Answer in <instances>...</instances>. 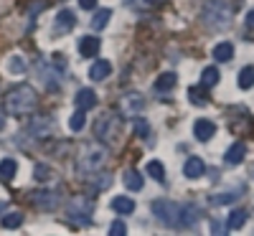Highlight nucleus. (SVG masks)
<instances>
[{
    "instance_id": "nucleus-1",
    "label": "nucleus",
    "mask_w": 254,
    "mask_h": 236,
    "mask_svg": "<svg viewBox=\"0 0 254 236\" xmlns=\"http://www.w3.org/2000/svg\"><path fill=\"white\" fill-rule=\"evenodd\" d=\"M36 104H38V97H36V89L31 87V84H18V87H13L3 99L5 112L13 115V117L31 115L36 110Z\"/></svg>"
},
{
    "instance_id": "nucleus-2",
    "label": "nucleus",
    "mask_w": 254,
    "mask_h": 236,
    "mask_svg": "<svg viewBox=\"0 0 254 236\" xmlns=\"http://www.w3.org/2000/svg\"><path fill=\"white\" fill-rule=\"evenodd\" d=\"M231 13H234V8L226 0H211L203 8V23L208 28H226L231 23Z\"/></svg>"
},
{
    "instance_id": "nucleus-3",
    "label": "nucleus",
    "mask_w": 254,
    "mask_h": 236,
    "mask_svg": "<svg viewBox=\"0 0 254 236\" xmlns=\"http://www.w3.org/2000/svg\"><path fill=\"white\" fill-rule=\"evenodd\" d=\"M104 160H107V150H104L102 145H84L81 153H79V160H76V168L81 170V173H94V170H99L104 165Z\"/></svg>"
},
{
    "instance_id": "nucleus-4",
    "label": "nucleus",
    "mask_w": 254,
    "mask_h": 236,
    "mask_svg": "<svg viewBox=\"0 0 254 236\" xmlns=\"http://www.w3.org/2000/svg\"><path fill=\"white\" fill-rule=\"evenodd\" d=\"M120 130H122V122L117 115L107 112V115H102L94 124V135L104 142V145H112L117 137H120Z\"/></svg>"
},
{
    "instance_id": "nucleus-5",
    "label": "nucleus",
    "mask_w": 254,
    "mask_h": 236,
    "mask_svg": "<svg viewBox=\"0 0 254 236\" xmlns=\"http://www.w3.org/2000/svg\"><path fill=\"white\" fill-rule=\"evenodd\" d=\"M153 213L165 226H178L181 221V206L173 201H153Z\"/></svg>"
},
{
    "instance_id": "nucleus-6",
    "label": "nucleus",
    "mask_w": 254,
    "mask_h": 236,
    "mask_svg": "<svg viewBox=\"0 0 254 236\" xmlns=\"http://www.w3.org/2000/svg\"><path fill=\"white\" fill-rule=\"evenodd\" d=\"M201 216H203V211H201L198 206L186 203V206H181V221H178V226H183V229H193V226L198 224Z\"/></svg>"
},
{
    "instance_id": "nucleus-7",
    "label": "nucleus",
    "mask_w": 254,
    "mask_h": 236,
    "mask_svg": "<svg viewBox=\"0 0 254 236\" xmlns=\"http://www.w3.org/2000/svg\"><path fill=\"white\" fill-rule=\"evenodd\" d=\"M59 196L54 190H36V193H31V201L38 206V208H44V211H51V208H56V201Z\"/></svg>"
},
{
    "instance_id": "nucleus-8",
    "label": "nucleus",
    "mask_w": 254,
    "mask_h": 236,
    "mask_svg": "<svg viewBox=\"0 0 254 236\" xmlns=\"http://www.w3.org/2000/svg\"><path fill=\"white\" fill-rule=\"evenodd\" d=\"M99 46H102V41H99L97 36H81V41H79V54H81L84 59H94V56L99 54Z\"/></svg>"
},
{
    "instance_id": "nucleus-9",
    "label": "nucleus",
    "mask_w": 254,
    "mask_h": 236,
    "mask_svg": "<svg viewBox=\"0 0 254 236\" xmlns=\"http://www.w3.org/2000/svg\"><path fill=\"white\" fill-rule=\"evenodd\" d=\"M193 135H196V140L208 142L211 137L216 135V124L211 122V119H196V124H193Z\"/></svg>"
},
{
    "instance_id": "nucleus-10",
    "label": "nucleus",
    "mask_w": 254,
    "mask_h": 236,
    "mask_svg": "<svg viewBox=\"0 0 254 236\" xmlns=\"http://www.w3.org/2000/svg\"><path fill=\"white\" fill-rule=\"evenodd\" d=\"M203 173H206V163H203L201 158H188V160H186V165H183V176H186V178L196 180V178H201Z\"/></svg>"
},
{
    "instance_id": "nucleus-11",
    "label": "nucleus",
    "mask_w": 254,
    "mask_h": 236,
    "mask_svg": "<svg viewBox=\"0 0 254 236\" xmlns=\"http://www.w3.org/2000/svg\"><path fill=\"white\" fill-rule=\"evenodd\" d=\"M110 71H112V63H110L107 59H97L92 66H89V79L102 81V79H107V76H110Z\"/></svg>"
},
{
    "instance_id": "nucleus-12",
    "label": "nucleus",
    "mask_w": 254,
    "mask_h": 236,
    "mask_svg": "<svg viewBox=\"0 0 254 236\" xmlns=\"http://www.w3.org/2000/svg\"><path fill=\"white\" fill-rule=\"evenodd\" d=\"M94 104H97L94 89H79V94H76V110L89 112V110H94Z\"/></svg>"
},
{
    "instance_id": "nucleus-13",
    "label": "nucleus",
    "mask_w": 254,
    "mask_h": 236,
    "mask_svg": "<svg viewBox=\"0 0 254 236\" xmlns=\"http://www.w3.org/2000/svg\"><path fill=\"white\" fill-rule=\"evenodd\" d=\"M244 155H247V145H244V142H234V145L226 150L224 160H226L229 165H239V163H244Z\"/></svg>"
},
{
    "instance_id": "nucleus-14",
    "label": "nucleus",
    "mask_w": 254,
    "mask_h": 236,
    "mask_svg": "<svg viewBox=\"0 0 254 236\" xmlns=\"http://www.w3.org/2000/svg\"><path fill=\"white\" fill-rule=\"evenodd\" d=\"M28 132H31L33 137H49V135L54 132V124H51L46 117H41V119H33V122H31Z\"/></svg>"
},
{
    "instance_id": "nucleus-15",
    "label": "nucleus",
    "mask_w": 254,
    "mask_h": 236,
    "mask_svg": "<svg viewBox=\"0 0 254 236\" xmlns=\"http://www.w3.org/2000/svg\"><path fill=\"white\" fill-rule=\"evenodd\" d=\"M112 211L120 213V216H127V213L135 211V201L127 198V196H115L112 198Z\"/></svg>"
},
{
    "instance_id": "nucleus-16",
    "label": "nucleus",
    "mask_w": 254,
    "mask_h": 236,
    "mask_svg": "<svg viewBox=\"0 0 254 236\" xmlns=\"http://www.w3.org/2000/svg\"><path fill=\"white\" fill-rule=\"evenodd\" d=\"M211 54H214L216 61L224 63V61H231V59H234V46H231L229 41H221V44L214 46V51H211Z\"/></svg>"
},
{
    "instance_id": "nucleus-17",
    "label": "nucleus",
    "mask_w": 254,
    "mask_h": 236,
    "mask_svg": "<svg viewBox=\"0 0 254 236\" xmlns=\"http://www.w3.org/2000/svg\"><path fill=\"white\" fill-rule=\"evenodd\" d=\"M176 84H178V76H176L173 71H165V74H160V76L155 79V89H158V92H171Z\"/></svg>"
},
{
    "instance_id": "nucleus-18",
    "label": "nucleus",
    "mask_w": 254,
    "mask_h": 236,
    "mask_svg": "<svg viewBox=\"0 0 254 236\" xmlns=\"http://www.w3.org/2000/svg\"><path fill=\"white\" fill-rule=\"evenodd\" d=\"M142 97L140 94H127L125 99H122V110L127 112V115H135V112H140L142 110Z\"/></svg>"
},
{
    "instance_id": "nucleus-19",
    "label": "nucleus",
    "mask_w": 254,
    "mask_h": 236,
    "mask_svg": "<svg viewBox=\"0 0 254 236\" xmlns=\"http://www.w3.org/2000/svg\"><path fill=\"white\" fill-rule=\"evenodd\" d=\"M15 173H18V163L13 158H5L3 163H0V178H3L5 183H10L15 178Z\"/></svg>"
},
{
    "instance_id": "nucleus-20",
    "label": "nucleus",
    "mask_w": 254,
    "mask_h": 236,
    "mask_svg": "<svg viewBox=\"0 0 254 236\" xmlns=\"http://www.w3.org/2000/svg\"><path fill=\"white\" fill-rule=\"evenodd\" d=\"M122 180H125V185L130 188V190H142V176L137 173V170H125V176H122Z\"/></svg>"
},
{
    "instance_id": "nucleus-21",
    "label": "nucleus",
    "mask_w": 254,
    "mask_h": 236,
    "mask_svg": "<svg viewBox=\"0 0 254 236\" xmlns=\"http://www.w3.org/2000/svg\"><path fill=\"white\" fill-rule=\"evenodd\" d=\"M74 26H76V15H74L71 10H61L59 18H56V28H59V31H69V28H74Z\"/></svg>"
},
{
    "instance_id": "nucleus-22",
    "label": "nucleus",
    "mask_w": 254,
    "mask_h": 236,
    "mask_svg": "<svg viewBox=\"0 0 254 236\" xmlns=\"http://www.w3.org/2000/svg\"><path fill=\"white\" fill-rule=\"evenodd\" d=\"M110 18H112V10H110V8L97 10V13H94V18H92V28H94V31H102L104 26L110 23Z\"/></svg>"
},
{
    "instance_id": "nucleus-23",
    "label": "nucleus",
    "mask_w": 254,
    "mask_h": 236,
    "mask_svg": "<svg viewBox=\"0 0 254 236\" xmlns=\"http://www.w3.org/2000/svg\"><path fill=\"white\" fill-rule=\"evenodd\" d=\"M244 221H247V211H244V208H237V211H231L226 229H229V231H237V229L244 226Z\"/></svg>"
},
{
    "instance_id": "nucleus-24",
    "label": "nucleus",
    "mask_w": 254,
    "mask_h": 236,
    "mask_svg": "<svg viewBox=\"0 0 254 236\" xmlns=\"http://www.w3.org/2000/svg\"><path fill=\"white\" fill-rule=\"evenodd\" d=\"M219 79H221V74H219V69H216V66H206V69H203V74H201V87H206V89H208V87H214V84H216Z\"/></svg>"
},
{
    "instance_id": "nucleus-25",
    "label": "nucleus",
    "mask_w": 254,
    "mask_h": 236,
    "mask_svg": "<svg viewBox=\"0 0 254 236\" xmlns=\"http://www.w3.org/2000/svg\"><path fill=\"white\" fill-rule=\"evenodd\" d=\"M147 176L155 178L158 183H165V168H163V163L160 160H150V163H147Z\"/></svg>"
},
{
    "instance_id": "nucleus-26",
    "label": "nucleus",
    "mask_w": 254,
    "mask_h": 236,
    "mask_svg": "<svg viewBox=\"0 0 254 236\" xmlns=\"http://www.w3.org/2000/svg\"><path fill=\"white\" fill-rule=\"evenodd\" d=\"M254 87V66H244L239 71V89H252Z\"/></svg>"
},
{
    "instance_id": "nucleus-27",
    "label": "nucleus",
    "mask_w": 254,
    "mask_h": 236,
    "mask_svg": "<svg viewBox=\"0 0 254 236\" xmlns=\"http://www.w3.org/2000/svg\"><path fill=\"white\" fill-rule=\"evenodd\" d=\"M0 224H3V229H18L20 224H23V213H20V211L5 213V216H3V221H0Z\"/></svg>"
},
{
    "instance_id": "nucleus-28",
    "label": "nucleus",
    "mask_w": 254,
    "mask_h": 236,
    "mask_svg": "<svg viewBox=\"0 0 254 236\" xmlns=\"http://www.w3.org/2000/svg\"><path fill=\"white\" fill-rule=\"evenodd\" d=\"M84 124H87V112L76 110V112L71 115V119H69V127H71L74 132H79V130H84Z\"/></svg>"
},
{
    "instance_id": "nucleus-29",
    "label": "nucleus",
    "mask_w": 254,
    "mask_h": 236,
    "mask_svg": "<svg viewBox=\"0 0 254 236\" xmlns=\"http://www.w3.org/2000/svg\"><path fill=\"white\" fill-rule=\"evenodd\" d=\"M203 89H206V87H190V89H188V97H190V102H193V104H198V107L208 104V97L203 94Z\"/></svg>"
},
{
    "instance_id": "nucleus-30",
    "label": "nucleus",
    "mask_w": 254,
    "mask_h": 236,
    "mask_svg": "<svg viewBox=\"0 0 254 236\" xmlns=\"http://www.w3.org/2000/svg\"><path fill=\"white\" fill-rule=\"evenodd\" d=\"M89 211H92V201H87V198H76L69 206V213H89Z\"/></svg>"
},
{
    "instance_id": "nucleus-31",
    "label": "nucleus",
    "mask_w": 254,
    "mask_h": 236,
    "mask_svg": "<svg viewBox=\"0 0 254 236\" xmlns=\"http://www.w3.org/2000/svg\"><path fill=\"white\" fill-rule=\"evenodd\" d=\"M135 135L140 140H147V135H150V127H147V122L142 117H135Z\"/></svg>"
},
{
    "instance_id": "nucleus-32",
    "label": "nucleus",
    "mask_w": 254,
    "mask_h": 236,
    "mask_svg": "<svg viewBox=\"0 0 254 236\" xmlns=\"http://www.w3.org/2000/svg\"><path fill=\"white\" fill-rule=\"evenodd\" d=\"M234 201V193H216L214 198H211V203H216V206H226Z\"/></svg>"
},
{
    "instance_id": "nucleus-33",
    "label": "nucleus",
    "mask_w": 254,
    "mask_h": 236,
    "mask_svg": "<svg viewBox=\"0 0 254 236\" xmlns=\"http://www.w3.org/2000/svg\"><path fill=\"white\" fill-rule=\"evenodd\" d=\"M8 69H10V71H15V74H20V71L26 69V63H23V59H20V56H13V61L8 63Z\"/></svg>"
},
{
    "instance_id": "nucleus-34",
    "label": "nucleus",
    "mask_w": 254,
    "mask_h": 236,
    "mask_svg": "<svg viewBox=\"0 0 254 236\" xmlns=\"http://www.w3.org/2000/svg\"><path fill=\"white\" fill-rule=\"evenodd\" d=\"M127 234V226L122 224V221H115L112 226H110V236H125Z\"/></svg>"
},
{
    "instance_id": "nucleus-35",
    "label": "nucleus",
    "mask_w": 254,
    "mask_h": 236,
    "mask_svg": "<svg viewBox=\"0 0 254 236\" xmlns=\"http://www.w3.org/2000/svg\"><path fill=\"white\" fill-rule=\"evenodd\" d=\"M79 5H81L84 10H92V8L97 5V0H79Z\"/></svg>"
},
{
    "instance_id": "nucleus-36",
    "label": "nucleus",
    "mask_w": 254,
    "mask_h": 236,
    "mask_svg": "<svg viewBox=\"0 0 254 236\" xmlns=\"http://www.w3.org/2000/svg\"><path fill=\"white\" fill-rule=\"evenodd\" d=\"M247 26L254 28V10H249V15H247Z\"/></svg>"
},
{
    "instance_id": "nucleus-37",
    "label": "nucleus",
    "mask_w": 254,
    "mask_h": 236,
    "mask_svg": "<svg viewBox=\"0 0 254 236\" xmlns=\"http://www.w3.org/2000/svg\"><path fill=\"white\" fill-rule=\"evenodd\" d=\"M147 5H165V0H145Z\"/></svg>"
},
{
    "instance_id": "nucleus-38",
    "label": "nucleus",
    "mask_w": 254,
    "mask_h": 236,
    "mask_svg": "<svg viewBox=\"0 0 254 236\" xmlns=\"http://www.w3.org/2000/svg\"><path fill=\"white\" fill-rule=\"evenodd\" d=\"M5 208V201H0V211H3Z\"/></svg>"
},
{
    "instance_id": "nucleus-39",
    "label": "nucleus",
    "mask_w": 254,
    "mask_h": 236,
    "mask_svg": "<svg viewBox=\"0 0 254 236\" xmlns=\"http://www.w3.org/2000/svg\"><path fill=\"white\" fill-rule=\"evenodd\" d=\"M3 124H5V122H3V119H0V130H3Z\"/></svg>"
}]
</instances>
